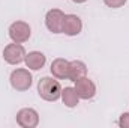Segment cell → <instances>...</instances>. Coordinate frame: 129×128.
Segmentation results:
<instances>
[{"label": "cell", "instance_id": "obj_1", "mask_svg": "<svg viewBox=\"0 0 129 128\" xmlns=\"http://www.w3.org/2000/svg\"><path fill=\"white\" fill-rule=\"evenodd\" d=\"M36 91H38V95L39 98H42L44 101H48V102H56L60 99V94H62V84L60 81L56 78V77H42L39 78L38 81V86H36Z\"/></svg>", "mask_w": 129, "mask_h": 128}, {"label": "cell", "instance_id": "obj_2", "mask_svg": "<svg viewBox=\"0 0 129 128\" xmlns=\"http://www.w3.org/2000/svg\"><path fill=\"white\" fill-rule=\"evenodd\" d=\"M11 88L17 92H26L32 88L33 75L29 68H15L9 75Z\"/></svg>", "mask_w": 129, "mask_h": 128}, {"label": "cell", "instance_id": "obj_3", "mask_svg": "<svg viewBox=\"0 0 129 128\" xmlns=\"http://www.w3.org/2000/svg\"><path fill=\"white\" fill-rule=\"evenodd\" d=\"M8 35H9L12 42L24 44L32 36V27L29 23H26L23 20H17V21L11 23V26L8 27Z\"/></svg>", "mask_w": 129, "mask_h": 128}, {"label": "cell", "instance_id": "obj_4", "mask_svg": "<svg viewBox=\"0 0 129 128\" xmlns=\"http://www.w3.org/2000/svg\"><path fill=\"white\" fill-rule=\"evenodd\" d=\"M26 54H27V51H26L24 45L23 44H18V42L8 44L3 48V53H2L3 60L9 65H14V66L23 63L24 59H26Z\"/></svg>", "mask_w": 129, "mask_h": 128}, {"label": "cell", "instance_id": "obj_5", "mask_svg": "<svg viewBox=\"0 0 129 128\" xmlns=\"http://www.w3.org/2000/svg\"><path fill=\"white\" fill-rule=\"evenodd\" d=\"M63 11L59 8H53V9L47 11V14H45V27L48 29V32L54 33V35H60L62 27H63Z\"/></svg>", "mask_w": 129, "mask_h": 128}, {"label": "cell", "instance_id": "obj_6", "mask_svg": "<svg viewBox=\"0 0 129 128\" xmlns=\"http://www.w3.org/2000/svg\"><path fill=\"white\" fill-rule=\"evenodd\" d=\"M15 121L21 128H36L39 125V113L32 107H23L17 112Z\"/></svg>", "mask_w": 129, "mask_h": 128}, {"label": "cell", "instance_id": "obj_7", "mask_svg": "<svg viewBox=\"0 0 129 128\" xmlns=\"http://www.w3.org/2000/svg\"><path fill=\"white\" fill-rule=\"evenodd\" d=\"M75 91L80 96V99H84V101H90L96 96V84L93 80H90L87 75L75 81Z\"/></svg>", "mask_w": 129, "mask_h": 128}, {"label": "cell", "instance_id": "obj_8", "mask_svg": "<svg viewBox=\"0 0 129 128\" xmlns=\"http://www.w3.org/2000/svg\"><path fill=\"white\" fill-rule=\"evenodd\" d=\"M83 32V20L77 14H64L62 33L66 36H78Z\"/></svg>", "mask_w": 129, "mask_h": 128}, {"label": "cell", "instance_id": "obj_9", "mask_svg": "<svg viewBox=\"0 0 129 128\" xmlns=\"http://www.w3.org/2000/svg\"><path fill=\"white\" fill-rule=\"evenodd\" d=\"M24 63H26V66L30 71H39V69H42L45 66V63H47V56L42 51L33 50V51H29L26 54Z\"/></svg>", "mask_w": 129, "mask_h": 128}, {"label": "cell", "instance_id": "obj_10", "mask_svg": "<svg viewBox=\"0 0 129 128\" xmlns=\"http://www.w3.org/2000/svg\"><path fill=\"white\" fill-rule=\"evenodd\" d=\"M51 75L56 77L57 80H68V72H69V60L64 57H56L51 66H50Z\"/></svg>", "mask_w": 129, "mask_h": 128}, {"label": "cell", "instance_id": "obj_11", "mask_svg": "<svg viewBox=\"0 0 129 128\" xmlns=\"http://www.w3.org/2000/svg\"><path fill=\"white\" fill-rule=\"evenodd\" d=\"M87 75V65L84 63L83 60H69V72H68V80L71 81H77L83 77Z\"/></svg>", "mask_w": 129, "mask_h": 128}, {"label": "cell", "instance_id": "obj_12", "mask_svg": "<svg viewBox=\"0 0 129 128\" xmlns=\"http://www.w3.org/2000/svg\"><path fill=\"white\" fill-rule=\"evenodd\" d=\"M60 99H62V102L64 104V107H68V109H75V107L80 104V101H81L74 86H66V88H62Z\"/></svg>", "mask_w": 129, "mask_h": 128}, {"label": "cell", "instance_id": "obj_13", "mask_svg": "<svg viewBox=\"0 0 129 128\" xmlns=\"http://www.w3.org/2000/svg\"><path fill=\"white\" fill-rule=\"evenodd\" d=\"M104 5L107 8H111V9H119V8H123L126 5L128 0H102Z\"/></svg>", "mask_w": 129, "mask_h": 128}, {"label": "cell", "instance_id": "obj_14", "mask_svg": "<svg viewBox=\"0 0 129 128\" xmlns=\"http://www.w3.org/2000/svg\"><path fill=\"white\" fill-rule=\"evenodd\" d=\"M117 125L120 128H129V112H123V113L119 116Z\"/></svg>", "mask_w": 129, "mask_h": 128}, {"label": "cell", "instance_id": "obj_15", "mask_svg": "<svg viewBox=\"0 0 129 128\" xmlns=\"http://www.w3.org/2000/svg\"><path fill=\"white\" fill-rule=\"evenodd\" d=\"M72 3H75V5H83V3H86L87 0H71Z\"/></svg>", "mask_w": 129, "mask_h": 128}]
</instances>
